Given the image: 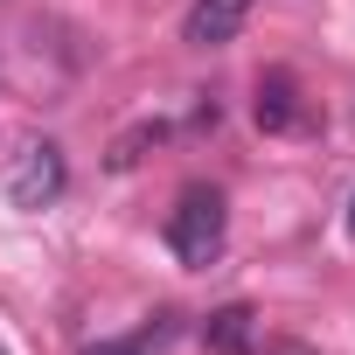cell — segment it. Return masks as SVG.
Segmentation results:
<instances>
[{"instance_id":"obj_1","label":"cell","mask_w":355,"mask_h":355,"mask_svg":"<svg viewBox=\"0 0 355 355\" xmlns=\"http://www.w3.org/2000/svg\"><path fill=\"white\" fill-rule=\"evenodd\" d=\"M223 223H230V209H223V196L216 189H182V202H174V216H167V244H174V258L182 265H209L216 251H223Z\"/></svg>"},{"instance_id":"obj_8","label":"cell","mask_w":355,"mask_h":355,"mask_svg":"<svg viewBox=\"0 0 355 355\" xmlns=\"http://www.w3.org/2000/svg\"><path fill=\"white\" fill-rule=\"evenodd\" d=\"M348 237H355V202H348Z\"/></svg>"},{"instance_id":"obj_3","label":"cell","mask_w":355,"mask_h":355,"mask_svg":"<svg viewBox=\"0 0 355 355\" xmlns=\"http://www.w3.org/2000/svg\"><path fill=\"white\" fill-rule=\"evenodd\" d=\"M244 21H251V0H196L189 21H182V42L189 49H223Z\"/></svg>"},{"instance_id":"obj_6","label":"cell","mask_w":355,"mask_h":355,"mask_svg":"<svg viewBox=\"0 0 355 355\" xmlns=\"http://www.w3.org/2000/svg\"><path fill=\"white\" fill-rule=\"evenodd\" d=\"M160 132H167V125H139V132H125V139L112 146V167H132V160H139V146H146V139H160Z\"/></svg>"},{"instance_id":"obj_7","label":"cell","mask_w":355,"mask_h":355,"mask_svg":"<svg viewBox=\"0 0 355 355\" xmlns=\"http://www.w3.org/2000/svg\"><path fill=\"white\" fill-rule=\"evenodd\" d=\"M84 355H139L132 341H98V348H84Z\"/></svg>"},{"instance_id":"obj_5","label":"cell","mask_w":355,"mask_h":355,"mask_svg":"<svg viewBox=\"0 0 355 355\" xmlns=\"http://www.w3.org/2000/svg\"><path fill=\"white\" fill-rule=\"evenodd\" d=\"M258 125L265 132H293V125H306V112H300V84L286 77V70H272V77H258Z\"/></svg>"},{"instance_id":"obj_2","label":"cell","mask_w":355,"mask_h":355,"mask_svg":"<svg viewBox=\"0 0 355 355\" xmlns=\"http://www.w3.org/2000/svg\"><path fill=\"white\" fill-rule=\"evenodd\" d=\"M63 182H70V174H63V153H56L49 139H35V146L15 160V174H8V202H15V209H49V202L63 196Z\"/></svg>"},{"instance_id":"obj_4","label":"cell","mask_w":355,"mask_h":355,"mask_svg":"<svg viewBox=\"0 0 355 355\" xmlns=\"http://www.w3.org/2000/svg\"><path fill=\"white\" fill-rule=\"evenodd\" d=\"M202 341H209V355H251L258 348V313L244 300H230V306H216L202 320Z\"/></svg>"}]
</instances>
